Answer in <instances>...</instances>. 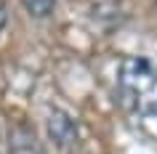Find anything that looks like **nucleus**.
Masks as SVG:
<instances>
[{
	"instance_id": "nucleus-3",
	"label": "nucleus",
	"mask_w": 157,
	"mask_h": 154,
	"mask_svg": "<svg viewBox=\"0 0 157 154\" xmlns=\"http://www.w3.org/2000/svg\"><path fill=\"white\" fill-rule=\"evenodd\" d=\"M8 149H11V154H43L40 138L29 125H11Z\"/></svg>"
},
{
	"instance_id": "nucleus-5",
	"label": "nucleus",
	"mask_w": 157,
	"mask_h": 154,
	"mask_svg": "<svg viewBox=\"0 0 157 154\" xmlns=\"http://www.w3.org/2000/svg\"><path fill=\"white\" fill-rule=\"evenodd\" d=\"M6 27H8V8H6V3L0 0V35L6 32Z\"/></svg>"
},
{
	"instance_id": "nucleus-4",
	"label": "nucleus",
	"mask_w": 157,
	"mask_h": 154,
	"mask_svg": "<svg viewBox=\"0 0 157 154\" xmlns=\"http://www.w3.org/2000/svg\"><path fill=\"white\" fill-rule=\"evenodd\" d=\"M32 19H48L56 11V0H19Z\"/></svg>"
},
{
	"instance_id": "nucleus-1",
	"label": "nucleus",
	"mask_w": 157,
	"mask_h": 154,
	"mask_svg": "<svg viewBox=\"0 0 157 154\" xmlns=\"http://www.w3.org/2000/svg\"><path fill=\"white\" fill-rule=\"evenodd\" d=\"M117 90L125 109L141 117H157V66L147 58H125L117 72Z\"/></svg>"
},
{
	"instance_id": "nucleus-2",
	"label": "nucleus",
	"mask_w": 157,
	"mask_h": 154,
	"mask_svg": "<svg viewBox=\"0 0 157 154\" xmlns=\"http://www.w3.org/2000/svg\"><path fill=\"white\" fill-rule=\"evenodd\" d=\"M48 136H51V141H53L59 149H69V146L77 144L80 133H77L75 120L64 112V109H53V112L48 114Z\"/></svg>"
}]
</instances>
